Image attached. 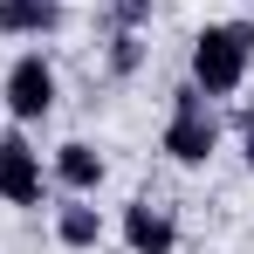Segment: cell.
<instances>
[{"label":"cell","mask_w":254,"mask_h":254,"mask_svg":"<svg viewBox=\"0 0 254 254\" xmlns=\"http://www.w3.org/2000/svg\"><path fill=\"white\" fill-rule=\"evenodd\" d=\"M254 69V21H206L192 35V76L206 96H234Z\"/></svg>","instance_id":"cell-1"},{"label":"cell","mask_w":254,"mask_h":254,"mask_svg":"<svg viewBox=\"0 0 254 254\" xmlns=\"http://www.w3.org/2000/svg\"><path fill=\"white\" fill-rule=\"evenodd\" d=\"M165 151L179 165H206L220 151V117H213V96L199 83H179L172 89V117H165Z\"/></svg>","instance_id":"cell-2"},{"label":"cell","mask_w":254,"mask_h":254,"mask_svg":"<svg viewBox=\"0 0 254 254\" xmlns=\"http://www.w3.org/2000/svg\"><path fill=\"white\" fill-rule=\"evenodd\" d=\"M7 110H14V124H42L48 110H55V69H48L42 48H28V55H14V69H7Z\"/></svg>","instance_id":"cell-3"},{"label":"cell","mask_w":254,"mask_h":254,"mask_svg":"<svg viewBox=\"0 0 254 254\" xmlns=\"http://www.w3.org/2000/svg\"><path fill=\"white\" fill-rule=\"evenodd\" d=\"M42 192H48L42 151H35L21 130H7V137H0V199H7V206H42Z\"/></svg>","instance_id":"cell-4"},{"label":"cell","mask_w":254,"mask_h":254,"mask_svg":"<svg viewBox=\"0 0 254 254\" xmlns=\"http://www.w3.org/2000/svg\"><path fill=\"white\" fill-rule=\"evenodd\" d=\"M124 248L130 254H172L179 248V213L158 199H130L124 206Z\"/></svg>","instance_id":"cell-5"},{"label":"cell","mask_w":254,"mask_h":254,"mask_svg":"<svg viewBox=\"0 0 254 254\" xmlns=\"http://www.w3.org/2000/svg\"><path fill=\"white\" fill-rule=\"evenodd\" d=\"M103 151H96V144H83V137H69V144H55V158H48V179H55V186H62V192H96V186H103Z\"/></svg>","instance_id":"cell-6"},{"label":"cell","mask_w":254,"mask_h":254,"mask_svg":"<svg viewBox=\"0 0 254 254\" xmlns=\"http://www.w3.org/2000/svg\"><path fill=\"white\" fill-rule=\"evenodd\" d=\"M69 21V7L62 0H0V35H55Z\"/></svg>","instance_id":"cell-7"},{"label":"cell","mask_w":254,"mask_h":254,"mask_svg":"<svg viewBox=\"0 0 254 254\" xmlns=\"http://www.w3.org/2000/svg\"><path fill=\"white\" fill-rule=\"evenodd\" d=\"M55 241H62V248H96V241H103V206H89L83 192H69V199H62V206H55Z\"/></svg>","instance_id":"cell-8"},{"label":"cell","mask_w":254,"mask_h":254,"mask_svg":"<svg viewBox=\"0 0 254 254\" xmlns=\"http://www.w3.org/2000/svg\"><path fill=\"white\" fill-rule=\"evenodd\" d=\"M144 69V28H110V76H137Z\"/></svg>","instance_id":"cell-9"},{"label":"cell","mask_w":254,"mask_h":254,"mask_svg":"<svg viewBox=\"0 0 254 254\" xmlns=\"http://www.w3.org/2000/svg\"><path fill=\"white\" fill-rule=\"evenodd\" d=\"M103 21L110 28H144L151 21V0H103Z\"/></svg>","instance_id":"cell-10"},{"label":"cell","mask_w":254,"mask_h":254,"mask_svg":"<svg viewBox=\"0 0 254 254\" xmlns=\"http://www.w3.org/2000/svg\"><path fill=\"white\" fill-rule=\"evenodd\" d=\"M241 151H248V165H254V103H241Z\"/></svg>","instance_id":"cell-11"}]
</instances>
